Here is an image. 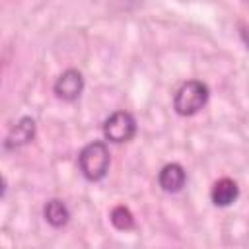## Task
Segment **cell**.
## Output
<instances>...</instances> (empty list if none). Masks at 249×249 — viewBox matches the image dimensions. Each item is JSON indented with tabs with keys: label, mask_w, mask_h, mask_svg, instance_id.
Instances as JSON below:
<instances>
[{
	"label": "cell",
	"mask_w": 249,
	"mask_h": 249,
	"mask_svg": "<svg viewBox=\"0 0 249 249\" xmlns=\"http://www.w3.org/2000/svg\"><path fill=\"white\" fill-rule=\"evenodd\" d=\"M109 150L105 146V142L101 140H93L88 146H84V150L80 152L78 163H80V171L88 181H99L107 175L109 169Z\"/></svg>",
	"instance_id": "6da1fadb"
},
{
	"label": "cell",
	"mask_w": 249,
	"mask_h": 249,
	"mask_svg": "<svg viewBox=\"0 0 249 249\" xmlns=\"http://www.w3.org/2000/svg\"><path fill=\"white\" fill-rule=\"evenodd\" d=\"M206 101H208V86L198 80H189L177 89L173 97V109L177 111V115L189 117L200 111L206 105Z\"/></svg>",
	"instance_id": "7a4b0ae2"
},
{
	"label": "cell",
	"mask_w": 249,
	"mask_h": 249,
	"mask_svg": "<svg viewBox=\"0 0 249 249\" xmlns=\"http://www.w3.org/2000/svg\"><path fill=\"white\" fill-rule=\"evenodd\" d=\"M134 132H136V121L126 111H117L103 123V136L115 144L128 142L134 136Z\"/></svg>",
	"instance_id": "3957f363"
},
{
	"label": "cell",
	"mask_w": 249,
	"mask_h": 249,
	"mask_svg": "<svg viewBox=\"0 0 249 249\" xmlns=\"http://www.w3.org/2000/svg\"><path fill=\"white\" fill-rule=\"evenodd\" d=\"M82 89H84V78L74 68L62 72L58 76V80L54 82V93H56V97H60L64 101H76L80 97Z\"/></svg>",
	"instance_id": "277c9868"
},
{
	"label": "cell",
	"mask_w": 249,
	"mask_h": 249,
	"mask_svg": "<svg viewBox=\"0 0 249 249\" xmlns=\"http://www.w3.org/2000/svg\"><path fill=\"white\" fill-rule=\"evenodd\" d=\"M35 136V121L31 117H23L18 121V124H14L4 140V148L6 150H14L19 148L27 142H31Z\"/></svg>",
	"instance_id": "5b68a950"
},
{
	"label": "cell",
	"mask_w": 249,
	"mask_h": 249,
	"mask_svg": "<svg viewBox=\"0 0 249 249\" xmlns=\"http://www.w3.org/2000/svg\"><path fill=\"white\" fill-rule=\"evenodd\" d=\"M187 181V173L179 163H167L161 167L160 175H158V183L165 193H177L183 189Z\"/></svg>",
	"instance_id": "8992f818"
},
{
	"label": "cell",
	"mask_w": 249,
	"mask_h": 249,
	"mask_svg": "<svg viewBox=\"0 0 249 249\" xmlns=\"http://www.w3.org/2000/svg\"><path fill=\"white\" fill-rule=\"evenodd\" d=\"M237 196H239V189H237L235 181H231V179H228V177L216 181L214 187H212V193H210L212 202H214L216 206H222V208H224V206H230L231 202H235Z\"/></svg>",
	"instance_id": "52a82bcc"
},
{
	"label": "cell",
	"mask_w": 249,
	"mask_h": 249,
	"mask_svg": "<svg viewBox=\"0 0 249 249\" xmlns=\"http://www.w3.org/2000/svg\"><path fill=\"white\" fill-rule=\"evenodd\" d=\"M43 214H45V220L51 226H54V228H62L68 222V218H70V212H68L66 204L62 200H58V198H51L45 204Z\"/></svg>",
	"instance_id": "ba28073f"
},
{
	"label": "cell",
	"mask_w": 249,
	"mask_h": 249,
	"mask_svg": "<svg viewBox=\"0 0 249 249\" xmlns=\"http://www.w3.org/2000/svg\"><path fill=\"white\" fill-rule=\"evenodd\" d=\"M111 224L121 231L130 230V228H134V216L126 206L121 204V206H115L111 210Z\"/></svg>",
	"instance_id": "9c48e42d"
}]
</instances>
